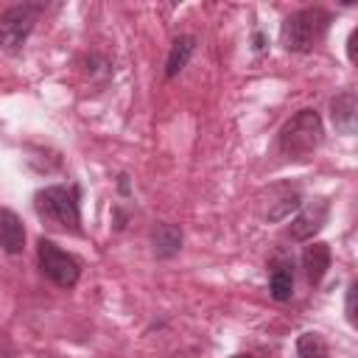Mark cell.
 <instances>
[{
  "mask_svg": "<svg viewBox=\"0 0 358 358\" xmlns=\"http://www.w3.org/2000/svg\"><path fill=\"white\" fill-rule=\"evenodd\" d=\"M193 50H196V39L193 36H187V34L185 36H176L173 45H171V50H168V59H165V78L179 76L187 67Z\"/></svg>",
  "mask_w": 358,
  "mask_h": 358,
  "instance_id": "7c38bea8",
  "label": "cell"
},
{
  "mask_svg": "<svg viewBox=\"0 0 358 358\" xmlns=\"http://www.w3.org/2000/svg\"><path fill=\"white\" fill-rule=\"evenodd\" d=\"M36 260H39V271L59 288H73L81 277V263L48 238H39L36 243Z\"/></svg>",
  "mask_w": 358,
  "mask_h": 358,
  "instance_id": "277c9868",
  "label": "cell"
},
{
  "mask_svg": "<svg viewBox=\"0 0 358 358\" xmlns=\"http://www.w3.org/2000/svg\"><path fill=\"white\" fill-rule=\"evenodd\" d=\"M327 215H330V204H327L324 199H316V201H310V204L291 221L288 235H291L294 241H310V238L327 224Z\"/></svg>",
  "mask_w": 358,
  "mask_h": 358,
  "instance_id": "8992f818",
  "label": "cell"
},
{
  "mask_svg": "<svg viewBox=\"0 0 358 358\" xmlns=\"http://www.w3.org/2000/svg\"><path fill=\"white\" fill-rule=\"evenodd\" d=\"M302 268H305L308 282L310 285H319L324 280L327 268H330V246L322 243V241L305 246V252H302Z\"/></svg>",
  "mask_w": 358,
  "mask_h": 358,
  "instance_id": "30bf717a",
  "label": "cell"
},
{
  "mask_svg": "<svg viewBox=\"0 0 358 358\" xmlns=\"http://www.w3.org/2000/svg\"><path fill=\"white\" fill-rule=\"evenodd\" d=\"M0 249L8 255H20L25 249V227L8 207H0Z\"/></svg>",
  "mask_w": 358,
  "mask_h": 358,
  "instance_id": "52a82bcc",
  "label": "cell"
},
{
  "mask_svg": "<svg viewBox=\"0 0 358 358\" xmlns=\"http://www.w3.org/2000/svg\"><path fill=\"white\" fill-rule=\"evenodd\" d=\"M330 117H333V126L341 131V134H355V120H358V98L352 90L336 95L330 101Z\"/></svg>",
  "mask_w": 358,
  "mask_h": 358,
  "instance_id": "ba28073f",
  "label": "cell"
},
{
  "mask_svg": "<svg viewBox=\"0 0 358 358\" xmlns=\"http://www.w3.org/2000/svg\"><path fill=\"white\" fill-rule=\"evenodd\" d=\"M324 137V126L316 109H299L294 117H288L277 134V145L288 159H308Z\"/></svg>",
  "mask_w": 358,
  "mask_h": 358,
  "instance_id": "7a4b0ae2",
  "label": "cell"
},
{
  "mask_svg": "<svg viewBox=\"0 0 358 358\" xmlns=\"http://www.w3.org/2000/svg\"><path fill=\"white\" fill-rule=\"evenodd\" d=\"M355 39H358V31H352L350 39H347V56H350V62H355Z\"/></svg>",
  "mask_w": 358,
  "mask_h": 358,
  "instance_id": "2e32d148",
  "label": "cell"
},
{
  "mask_svg": "<svg viewBox=\"0 0 358 358\" xmlns=\"http://www.w3.org/2000/svg\"><path fill=\"white\" fill-rule=\"evenodd\" d=\"M296 355L299 358H330L327 344L319 333H302L296 341Z\"/></svg>",
  "mask_w": 358,
  "mask_h": 358,
  "instance_id": "4fadbf2b",
  "label": "cell"
},
{
  "mask_svg": "<svg viewBox=\"0 0 358 358\" xmlns=\"http://www.w3.org/2000/svg\"><path fill=\"white\" fill-rule=\"evenodd\" d=\"M355 291H358V285L352 282V285L347 288V322H350V324H355Z\"/></svg>",
  "mask_w": 358,
  "mask_h": 358,
  "instance_id": "9a60e30c",
  "label": "cell"
},
{
  "mask_svg": "<svg viewBox=\"0 0 358 358\" xmlns=\"http://www.w3.org/2000/svg\"><path fill=\"white\" fill-rule=\"evenodd\" d=\"M151 249H154V255L159 260H168V257L179 255V249H182V229L176 224H168V221L157 224L151 229Z\"/></svg>",
  "mask_w": 358,
  "mask_h": 358,
  "instance_id": "8fae6325",
  "label": "cell"
},
{
  "mask_svg": "<svg viewBox=\"0 0 358 358\" xmlns=\"http://www.w3.org/2000/svg\"><path fill=\"white\" fill-rule=\"evenodd\" d=\"M34 210L36 215L62 232H81V213H78V187L50 185L34 193Z\"/></svg>",
  "mask_w": 358,
  "mask_h": 358,
  "instance_id": "6da1fadb",
  "label": "cell"
},
{
  "mask_svg": "<svg viewBox=\"0 0 358 358\" xmlns=\"http://www.w3.org/2000/svg\"><path fill=\"white\" fill-rule=\"evenodd\" d=\"M299 207V193L294 190V193H288V196H282L280 201H277V207H271L268 210V221H277V218H285L291 210H296Z\"/></svg>",
  "mask_w": 358,
  "mask_h": 358,
  "instance_id": "5bb4252c",
  "label": "cell"
},
{
  "mask_svg": "<svg viewBox=\"0 0 358 358\" xmlns=\"http://www.w3.org/2000/svg\"><path fill=\"white\" fill-rule=\"evenodd\" d=\"M235 358H252V355H235Z\"/></svg>",
  "mask_w": 358,
  "mask_h": 358,
  "instance_id": "e0dca14e",
  "label": "cell"
},
{
  "mask_svg": "<svg viewBox=\"0 0 358 358\" xmlns=\"http://www.w3.org/2000/svg\"><path fill=\"white\" fill-rule=\"evenodd\" d=\"M327 25H330V14L324 8H319V6L299 8V11H294V14H288L282 20L280 42L291 53H308L324 36Z\"/></svg>",
  "mask_w": 358,
  "mask_h": 358,
  "instance_id": "3957f363",
  "label": "cell"
},
{
  "mask_svg": "<svg viewBox=\"0 0 358 358\" xmlns=\"http://www.w3.org/2000/svg\"><path fill=\"white\" fill-rule=\"evenodd\" d=\"M268 294L277 302H288L294 294V263L288 257H274L268 271Z\"/></svg>",
  "mask_w": 358,
  "mask_h": 358,
  "instance_id": "9c48e42d",
  "label": "cell"
},
{
  "mask_svg": "<svg viewBox=\"0 0 358 358\" xmlns=\"http://www.w3.org/2000/svg\"><path fill=\"white\" fill-rule=\"evenodd\" d=\"M42 11V6L34 3H22V6H11L0 14V50L6 53H20L25 39L31 36L34 25H36V14Z\"/></svg>",
  "mask_w": 358,
  "mask_h": 358,
  "instance_id": "5b68a950",
  "label": "cell"
}]
</instances>
